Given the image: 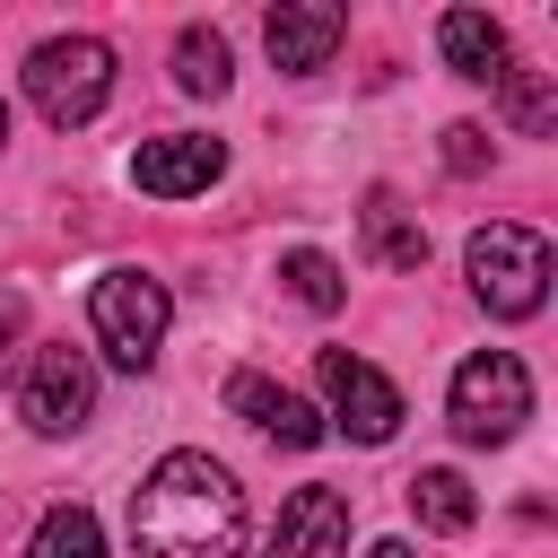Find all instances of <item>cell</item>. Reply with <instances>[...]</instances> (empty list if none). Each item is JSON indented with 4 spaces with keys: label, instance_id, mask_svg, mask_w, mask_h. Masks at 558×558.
Returning <instances> with one entry per match:
<instances>
[{
    "label": "cell",
    "instance_id": "52a82bcc",
    "mask_svg": "<svg viewBox=\"0 0 558 558\" xmlns=\"http://www.w3.org/2000/svg\"><path fill=\"white\" fill-rule=\"evenodd\" d=\"M26 427L35 436H70V427H87V410H96V366H87V349H70V340H44L35 349V366H26Z\"/></svg>",
    "mask_w": 558,
    "mask_h": 558
},
{
    "label": "cell",
    "instance_id": "9c48e42d",
    "mask_svg": "<svg viewBox=\"0 0 558 558\" xmlns=\"http://www.w3.org/2000/svg\"><path fill=\"white\" fill-rule=\"evenodd\" d=\"M340 549H349V497L323 488V480H305V488L279 506L262 558H340Z\"/></svg>",
    "mask_w": 558,
    "mask_h": 558
},
{
    "label": "cell",
    "instance_id": "8992f818",
    "mask_svg": "<svg viewBox=\"0 0 558 558\" xmlns=\"http://www.w3.org/2000/svg\"><path fill=\"white\" fill-rule=\"evenodd\" d=\"M314 384H323V401H331V418H340V436H357V445H384L392 427H401V392L357 357V349H314Z\"/></svg>",
    "mask_w": 558,
    "mask_h": 558
},
{
    "label": "cell",
    "instance_id": "d6986e66",
    "mask_svg": "<svg viewBox=\"0 0 558 558\" xmlns=\"http://www.w3.org/2000/svg\"><path fill=\"white\" fill-rule=\"evenodd\" d=\"M488 157H497V148H488L480 122H445V166H453V174H488Z\"/></svg>",
    "mask_w": 558,
    "mask_h": 558
},
{
    "label": "cell",
    "instance_id": "ba28073f",
    "mask_svg": "<svg viewBox=\"0 0 558 558\" xmlns=\"http://www.w3.org/2000/svg\"><path fill=\"white\" fill-rule=\"evenodd\" d=\"M218 174H227V148H218V140H201V131L140 140V157H131V183H140V192H157V201H192V192H209Z\"/></svg>",
    "mask_w": 558,
    "mask_h": 558
},
{
    "label": "cell",
    "instance_id": "3957f363",
    "mask_svg": "<svg viewBox=\"0 0 558 558\" xmlns=\"http://www.w3.org/2000/svg\"><path fill=\"white\" fill-rule=\"evenodd\" d=\"M26 96H35V113H44L52 131H78V122H96L105 96H113V52H105L96 35H52V44L26 52Z\"/></svg>",
    "mask_w": 558,
    "mask_h": 558
},
{
    "label": "cell",
    "instance_id": "7a4b0ae2",
    "mask_svg": "<svg viewBox=\"0 0 558 558\" xmlns=\"http://www.w3.org/2000/svg\"><path fill=\"white\" fill-rule=\"evenodd\" d=\"M87 323H96V349H105L122 375H140V366H157V340H166V323H174V296H166V279H148L140 262H122V270L96 279Z\"/></svg>",
    "mask_w": 558,
    "mask_h": 558
},
{
    "label": "cell",
    "instance_id": "ac0fdd59",
    "mask_svg": "<svg viewBox=\"0 0 558 558\" xmlns=\"http://www.w3.org/2000/svg\"><path fill=\"white\" fill-rule=\"evenodd\" d=\"M497 87H506V113H514L523 131H549V122H558V96L541 87V70H523V61H514V70L497 78Z\"/></svg>",
    "mask_w": 558,
    "mask_h": 558
},
{
    "label": "cell",
    "instance_id": "e0dca14e",
    "mask_svg": "<svg viewBox=\"0 0 558 558\" xmlns=\"http://www.w3.org/2000/svg\"><path fill=\"white\" fill-rule=\"evenodd\" d=\"M279 279H288V296H296V305H314V314H331V305L349 296L340 262H331V253H314V244H296V253L279 262Z\"/></svg>",
    "mask_w": 558,
    "mask_h": 558
},
{
    "label": "cell",
    "instance_id": "9a60e30c",
    "mask_svg": "<svg viewBox=\"0 0 558 558\" xmlns=\"http://www.w3.org/2000/svg\"><path fill=\"white\" fill-rule=\"evenodd\" d=\"M227 78H235V61H227V35H209V26H183V44H174V87H183V96H227Z\"/></svg>",
    "mask_w": 558,
    "mask_h": 558
},
{
    "label": "cell",
    "instance_id": "8fae6325",
    "mask_svg": "<svg viewBox=\"0 0 558 558\" xmlns=\"http://www.w3.org/2000/svg\"><path fill=\"white\" fill-rule=\"evenodd\" d=\"M227 410H235L244 427L279 436V445H323V418H314V401H296L288 384H270V375H253V366H235V375H227Z\"/></svg>",
    "mask_w": 558,
    "mask_h": 558
},
{
    "label": "cell",
    "instance_id": "44dd1931",
    "mask_svg": "<svg viewBox=\"0 0 558 558\" xmlns=\"http://www.w3.org/2000/svg\"><path fill=\"white\" fill-rule=\"evenodd\" d=\"M366 558H410V541H375V549H366Z\"/></svg>",
    "mask_w": 558,
    "mask_h": 558
},
{
    "label": "cell",
    "instance_id": "5bb4252c",
    "mask_svg": "<svg viewBox=\"0 0 558 558\" xmlns=\"http://www.w3.org/2000/svg\"><path fill=\"white\" fill-rule=\"evenodd\" d=\"M401 497H410V514H418L427 532H471V514H480V497H471L462 471H418Z\"/></svg>",
    "mask_w": 558,
    "mask_h": 558
},
{
    "label": "cell",
    "instance_id": "4fadbf2b",
    "mask_svg": "<svg viewBox=\"0 0 558 558\" xmlns=\"http://www.w3.org/2000/svg\"><path fill=\"white\" fill-rule=\"evenodd\" d=\"M357 218H366V253H375L384 270H401V279H410V270H427V227H418L392 192H366V209H357Z\"/></svg>",
    "mask_w": 558,
    "mask_h": 558
},
{
    "label": "cell",
    "instance_id": "277c9868",
    "mask_svg": "<svg viewBox=\"0 0 558 558\" xmlns=\"http://www.w3.org/2000/svg\"><path fill=\"white\" fill-rule=\"evenodd\" d=\"M471 296H480L497 323L541 314V296H549V235H532V227H514V218L480 227V235H471Z\"/></svg>",
    "mask_w": 558,
    "mask_h": 558
},
{
    "label": "cell",
    "instance_id": "7c38bea8",
    "mask_svg": "<svg viewBox=\"0 0 558 558\" xmlns=\"http://www.w3.org/2000/svg\"><path fill=\"white\" fill-rule=\"evenodd\" d=\"M436 52H445L462 78H480V87H497V78L514 70V52H506V26H497L488 9H445V17H436Z\"/></svg>",
    "mask_w": 558,
    "mask_h": 558
},
{
    "label": "cell",
    "instance_id": "30bf717a",
    "mask_svg": "<svg viewBox=\"0 0 558 558\" xmlns=\"http://www.w3.org/2000/svg\"><path fill=\"white\" fill-rule=\"evenodd\" d=\"M340 35H349V9H331V0H279L270 17H262V44H270V61L279 70H323L331 52H340Z\"/></svg>",
    "mask_w": 558,
    "mask_h": 558
},
{
    "label": "cell",
    "instance_id": "7402d4cb",
    "mask_svg": "<svg viewBox=\"0 0 558 558\" xmlns=\"http://www.w3.org/2000/svg\"><path fill=\"white\" fill-rule=\"evenodd\" d=\"M0 148H9V105H0Z\"/></svg>",
    "mask_w": 558,
    "mask_h": 558
},
{
    "label": "cell",
    "instance_id": "5b68a950",
    "mask_svg": "<svg viewBox=\"0 0 558 558\" xmlns=\"http://www.w3.org/2000/svg\"><path fill=\"white\" fill-rule=\"evenodd\" d=\"M532 418V375L514 349H480L453 366V436L462 445H506Z\"/></svg>",
    "mask_w": 558,
    "mask_h": 558
},
{
    "label": "cell",
    "instance_id": "6da1fadb",
    "mask_svg": "<svg viewBox=\"0 0 558 558\" xmlns=\"http://www.w3.org/2000/svg\"><path fill=\"white\" fill-rule=\"evenodd\" d=\"M131 549L140 558H244V488L209 453H166L131 488Z\"/></svg>",
    "mask_w": 558,
    "mask_h": 558
},
{
    "label": "cell",
    "instance_id": "ffe728a7",
    "mask_svg": "<svg viewBox=\"0 0 558 558\" xmlns=\"http://www.w3.org/2000/svg\"><path fill=\"white\" fill-rule=\"evenodd\" d=\"M17 340H26V296H17V288H0V375H9Z\"/></svg>",
    "mask_w": 558,
    "mask_h": 558
},
{
    "label": "cell",
    "instance_id": "2e32d148",
    "mask_svg": "<svg viewBox=\"0 0 558 558\" xmlns=\"http://www.w3.org/2000/svg\"><path fill=\"white\" fill-rule=\"evenodd\" d=\"M26 558H105V532H96L87 506H52L35 523V541H26Z\"/></svg>",
    "mask_w": 558,
    "mask_h": 558
}]
</instances>
